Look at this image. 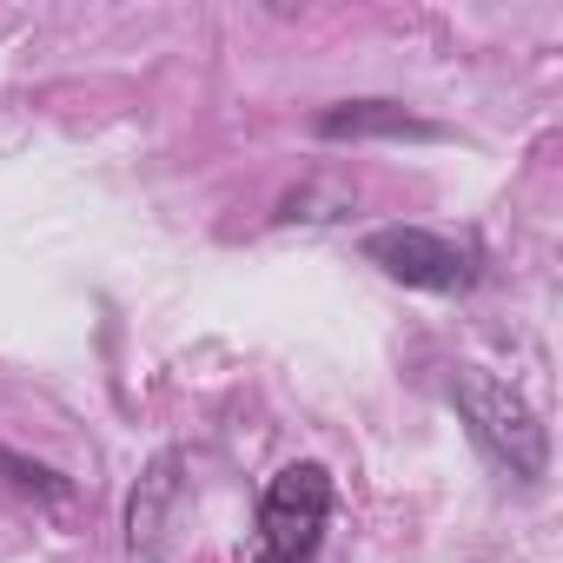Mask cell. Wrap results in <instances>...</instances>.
<instances>
[{"label":"cell","instance_id":"6da1fadb","mask_svg":"<svg viewBox=\"0 0 563 563\" xmlns=\"http://www.w3.org/2000/svg\"><path fill=\"white\" fill-rule=\"evenodd\" d=\"M451 405H457L471 444H477L504 477L537 484V477L550 471V431H543V418L530 411L523 391H510L504 378H490V372H477V365H457V372H451Z\"/></svg>","mask_w":563,"mask_h":563},{"label":"cell","instance_id":"7a4b0ae2","mask_svg":"<svg viewBox=\"0 0 563 563\" xmlns=\"http://www.w3.org/2000/svg\"><path fill=\"white\" fill-rule=\"evenodd\" d=\"M332 523V471L286 464L258 497V563H312Z\"/></svg>","mask_w":563,"mask_h":563},{"label":"cell","instance_id":"3957f363","mask_svg":"<svg viewBox=\"0 0 563 563\" xmlns=\"http://www.w3.org/2000/svg\"><path fill=\"white\" fill-rule=\"evenodd\" d=\"M365 258L411 292H471L477 272H484L477 239H451L431 225H385L365 239Z\"/></svg>","mask_w":563,"mask_h":563},{"label":"cell","instance_id":"277c9868","mask_svg":"<svg viewBox=\"0 0 563 563\" xmlns=\"http://www.w3.org/2000/svg\"><path fill=\"white\" fill-rule=\"evenodd\" d=\"M312 126H319V140H438V126L405 113L398 100H339Z\"/></svg>","mask_w":563,"mask_h":563}]
</instances>
